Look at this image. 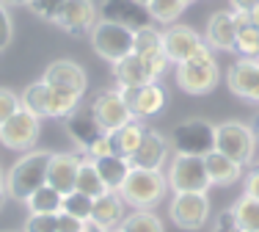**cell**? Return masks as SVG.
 I'll return each instance as SVG.
<instances>
[{
    "label": "cell",
    "mask_w": 259,
    "mask_h": 232,
    "mask_svg": "<svg viewBox=\"0 0 259 232\" xmlns=\"http://www.w3.org/2000/svg\"><path fill=\"white\" fill-rule=\"evenodd\" d=\"M226 86L234 97L259 105V58H240L226 72Z\"/></svg>",
    "instance_id": "14"
},
{
    "label": "cell",
    "mask_w": 259,
    "mask_h": 232,
    "mask_svg": "<svg viewBox=\"0 0 259 232\" xmlns=\"http://www.w3.org/2000/svg\"><path fill=\"white\" fill-rule=\"evenodd\" d=\"M256 136L254 127L245 125V122H224V125H215V149L221 155L232 158L240 166H251L256 158Z\"/></svg>",
    "instance_id": "4"
},
{
    "label": "cell",
    "mask_w": 259,
    "mask_h": 232,
    "mask_svg": "<svg viewBox=\"0 0 259 232\" xmlns=\"http://www.w3.org/2000/svg\"><path fill=\"white\" fill-rule=\"evenodd\" d=\"M80 100H83V94L75 89L50 86V119H66L80 108Z\"/></svg>",
    "instance_id": "28"
},
{
    "label": "cell",
    "mask_w": 259,
    "mask_h": 232,
    "mask_svg": "<svg viewBox=\"0 0 259 232\" xmlns=\"http://www.w3.org/2000/svg\"><path fill=\"white\" fill-rule=\"evenodd\" d=\"M41 81H45L47 86L75 89V91H80V94H85V89H89V75H85V69L77 64V61H72V58L53 61V64L45 69Z\"/></svg>",
    "instance_id": "17"
},
{
    "label": "cell",
    "mask_w": 259,
    "mask_h": 232,
    "mask_svg": "<svg viewBox=\"0 0 259 232\" xmlns=\"http://www.w3.org/2000/svg\"><path fill=\"white\" fill-rule=\"evenodd\" d=\"M64 127H66V136H69L72 141H75V146H80L83 152L105 133L102 127H100V122L94 119V113H91V111H80V108H77L75 113L66 116Z\"/></svg>",
    "instance_id": "20"
},
{
    "label": "cell",
    "mask_w": 259,
    "mask_h": 232,
    "mask_svg": "<svg viewBox=\"0 0 259 232\" xmlns=\"http://www.w3.org/2000/svg\"><path fill=\"white\" fill-rule=\"evenodd\" d=\"M113 232H119V229H113Z\"/></svg>",
    "instance_id": "53"
},
{
    "label": "cell",
    "mask_w": 259,
    "mask_h": 232,
    "mask_svg": "<svg viewBox=\"0 0 259 232\" xmlns=\"http://www.w3.org/2000/svg\"><path fill=\"white\" fill-rule=\"evenodd\" d=\"M251 127H254V136H256V141H259V116L254 119V125H251Z\"/></svg>",
    "instance_id": "50"
},
{
    "label": "cell",
    "mask_w": 259,
    "mask_h": 232,
    "mask_svg": "<svg viewBox=\"0 0 259 232\" xmlns=\"http://www.w3.org/2000/svg\"><path fill=\"white\" fill-rule=\"evenodd\" d=\"M177 86H180L185 94H209L215 86H218V64H215V56H204V58H193L185 61V64H177Z\"/></svg>",
    "instance_id": "8"
},
{
    "label": "cell",
    "mask_w": 259,
    "mask_h": 232,
    "mask_svg": "<svg viewBox=\"0 0 259 232\" xmlns=\"http://www.w3.org/2000/svg\"><path fill=\"white\" fill-rule=\"evenodd\" d=\"M105 155H113V138L108 136V133H102L100 138H97L94 144L85 149V158H91V161H97V158H105Z\"/></svg>",
    "instance_id": "40"
},
{
    "label": "cell",
    "mask_w": 259,
    "mask_h": 232,
    "mask_svg": "<svg viewBox=\"0 0 259 232\" xmlns=\"http://www.w3.org/2000/svg\"><path fill=\"white\" fill-rule=\"evenodd\" d=\"M97 22H100V9L94 0H69L58 14L55 25L75 39H83V36H91Z\"/></svg>",
    "instance_id": "13"
},
{
    "label": "cell",
    "mask_w": 259,
    "mask_h": 232,
    "mask_svg": "<svg viewBox=\"0 0 259 232\" xmlns=\"http://www.w3.org/2000/svg\"><path fill=\"white\" fill-rule=\"evenodd\" d=\"M232 213H234V218H237L243 232H259V199H251L243 194L232 205Z\"/></svg>",
    "instance_id": "32"
},
{
    "label": "cell",
    "mask_w": 259,
    "mask_h": 232,
    "mask_svg": "<svg viewBox=\"0 0 259 232\" xmlns=\"http://www.w3.org/2000/svg\"><path fill=\"white\" fill-rule=\"evenodd\" d=\"M83 232H110V229H105V227H100V224H94V221H85Z\"/></svg>",
    "instance_id": "47"
},
{
    "label": "cell",
    "mask_w": 259,
    "mask_h": 232,
    "mask_svg": "<svg viewBox=\"0 0 259 232\" xmlns=\"http://www.w3.org/2000/svg\"><path fill=\"white\" fill-rule=\"evenodd\" d=\"M75 191L85 194V197H91V199H97V197H102V194H108V188H105V182H102L100 172H97L94 161H91V158H85V155H80Z\"/></svg>",
    "instance_id": "27"
},
{
    "label": "cell",
    "mask_w": 259,
    "mask_h": 232,
    "mask_svg": "<svg viewBox=\"0 0 259 232\" xmlns=\"http://www.w3.org/2000/svg\"><path fill=\"white\" fill-rule=\"evenodd\" d=\"M25 205H28L30 213H41V216H58V213H61V205H64V194H58L55 188H50V185L45 182L39 191L30 194Z\"/></svg>",
    "instance_id": "29"
},
{
    "label": "cell",
    "mask_w": 259,
    "mask_h": 232,
    "mask_svg": "<svg viewBox=\"0 0 259 232\" xmlns=\"http://www.w3.org/2000/svg\"><path fill=\"white\" fill-rule=\"evenodd\" d=\"M234 53L243 58H259V28H243L234 39Z\"/></svg>",
    "instance_id": "35"
},
{
    "label": "cell",
    "mask_w": 259,
    "mask_h": 232,
    "mask_svg": "<svg viewBox=\"0 0 259 232\" xmlns=\"http://www.w3.org/2000/svg\"><path fill=\"white\" fill-rule=\"evenodd\" d=\"M251 25L259 28V3L254 6V9H251Z\"/></svg>",
    "instance_id": "48"
},
{
    "label": "cell",
    "mask_w": 259,
    "mask_h": 232,
    "mask_svg": "<svg viewBox=\"0 0 259 232\" xmlns=\"http://www.w3.org/2000/svg\"><path fill=\"white\" fill-rule=\"evenodd\" d=\"M69 3V0H30L28 9L33 11L36 17H41V20H50L55 22L58 20V14L64 11V6Z\"/></svg>",
    "instance_id": "36"
},
{
    "label": "cell",
    "mask_w": 259,
    "mask_h": 232,
    "mask_svg": "<svg viewBox=\"0 0 259 232\" xmlns=\"http://www.w3.org/2000/svg\"><path fill=\"white\" fill-rule=\"evenodd\" d=\"M113 78H116V89H121V91H133V89L144 86V83H152V75L146 72L144 61L135 53L121 58L119 64H113Z\"/></svg>",
    "instance_id": "22"
},
{
    "label": "cell",
    "mask_w": 259,
    "mask_h": 232,
    "mask_svg": "<svg viewBox=\"0 0 259 232\" xmlns=\"http://www.w3.org/2000/svg\"><path fill=\"white\" fill-rule=\"evenodd\" d=\"M94 166H97V172H100V177H102L105 188H108V191H119V188L124 185V180H127L130 169H133V163H130L127 158H121V155H116V152H113V155L97 158Z\"/></svg>",
    "instance_id": "24"
},
{
    "label": "cell",
    "mask_w": 259,
    "mask_h": 232,
    "mask_svg": "<svg viewBox=\"0 0 259 232\" xmlns=\"http://www.w3.org/2000/svg\"><path fill=\"white\" fill-rule=\"evenodd\" d=\"M201 39L207 42L209 50H234V39H237V28L232 22V14L229 11H215L209 14L207 20V28H204V36Z\"/></svg>",
    "instance_id": "21"
},
{
    "label": "cell",
    "mask_w": 259,
    "mask_h": 232,
    "mask_svg": "<svg viewBox=\"0 0 259 232\" xmlns=\"http://www.w3.org/2000/svg\"><path fill=\"white\" fill-rule=\"evenodd\" d=\"M20 105L36 119H50V86L45 81H33L20 94Z\"/></svg>",
    "instance_id": "26"
},
{
    "label": "cell",
    "mask_w": 259,
    "mask_h": 232,
    "mask_svg": "<svg viewBox=\"0 0 259 232\" xmlns=\"http://www.w3.org/2000/svg\"><path fill=\"white\" fill-rule=\"evenodd\" d=\"M124 216H127V205H124L119 191H108V194L94 199V207H91V221L94 224H100V227L113 232L121 227Z\"/></svg>",
    "instance_id": "19"
},
{
    "label": "cell",
    "mask_w": 259,
    "mask_h": 232,
    "mask_svg": "<svg viewBox=\"0 0 259 232\" xmlns=\"http://www.w3.org/2000/svg\"><path fill=\"white\" fill-rule=\"evenodd\" d=\"M229 14H232V22H234V28H237V30H243V28H251V11L232 9Z\"/></svg>",
    "instance_id": "44"
},
{
    "label": "cell",
    "mask_w": 259,
    "mask_h": 232,
    "mask_svg": "<svg viewBox=\"0 0 259 232\" xmlns=\"http://www.w3.org/2000/svg\"><path fill=\"white\" fill-rule=\"evenodd\" d=\"M163 53L168 58V64H185V61L193 58L212 56L207 42L188 25H168L163 30Z\"/></svg>",
    "instance_id": "7"
},
{
    "label": "cell",
    "mask_w": 259,
    "mask_h": 232,
    "mask_svg": "<svg viewBox=\"0 0 259 232\" xmlns=\"http://www.w3.org/2000/svg\"><path fill=\"white\" fill-rule=\"evenodd\" d=\"M119 232H165V227L155 210H133L124 216Z\"/></svg>",
    "instance_id": "31"
},
{
    "label": "cell",
    "mask_w": 259,
    "mask_h": 232,
    "mask_svg": "<svg viewBox=\"0 0 259 232\" xmlns=\"http://www.w3.org/2000/svg\"><path fill=\"white\" fill-rule=\"evenodd\" d=\"M22 232H58V218L55 216H41V213H30Z\"/></svg>",
    "instance_id": "37"
},
{
    "label": "cell",
    "mask_w": 259,
    "mask_h": 232,
    "mask_svg": "<svg viewBox=\"0 0 259 232\" xmlns=\"http://www.w3.org/2000/svg\"><path fill=\"white\" fill-rule=\"evenodd\" d=\"M14 39V22H11V14H9V6L0 3V50L11 45Z\"/></svg>",
    "instance_id": "39"
},
{
    "label": "cell",
    "mask_w": 259,
    "mask_h": 232,
    "mask_svg": "<svg viewBox=\"0 0 259 232\" xmlns=\"http://www.w3.org/2000/svg\"><path fill=\"white\" fill-rule=\"evenodd\" d=\"M20 108H22L20 105V94H17V91H11V89L0 86V125H3L11 113L20 111Z\"/></svg>",
    "instance_id": "38"
},
{
    "label": "cell",
    "mask_w": 259,
    "mask_h": 232,
    "mask_svg": "<svg viewBox=\"0 0 259 232\" xmlns=\"http://www.w3.org/2000/svg\"><path fill=\"white\" fill-rule=\"evenodd\" d=\"M185 9H188L185 0H152V3H149L152 22H165V25L180 20Z\"/></svg>",
    "instance_id": "33"
},
{
    "label": "cell",
    "mask_w": 259,
    "mask_h": 232,
    "mask_svg": "<svg viewBox=\"0 0 259 232\" xmlns=\"http://www.w3.org/2000/svg\"><path fill=\"white\" fill-rule=\"evenodd\" d=\"M6 177H3V169H0V210H3V205H6Z\"/></svg>",
    "instance_id": "46"
},
{
    "label": "cell",
    "mask_w": 259,
    "mask_h": 232,
    "mask_svg": "<svg viewBox=\"0 0 259 232\" xmlns=\"http://www.w3.org/2000/svg\"><path fill=\"white\" fill-rule=\"evenodd\" d=\"M168 152H171L168 138L160 130H149V127H146L144 141L135 149V155L130 158V163H133V169H155V172H160L163 163L168 161Z\"/></svg>",
    "instance_id": "15"
},
{
    "label": "cell",
    "mask_w": 259,
    "mask_h": 232,
    "mask_svg": "<svg viewBox=\"0 0 259 232\" xmlns=\"http://www.w3.org/2000/svg\"><path fill=\"white\" fill-rule=\"evenodd\" d=\"M124 97H127L130 111H133L135 119H149V116L163 113L165 102H168L165 89L160 86L157 81L144 83V86H138V89H133V91H124Z\"/></svg>",
    "instance_id": "16"
},
{
    "label": "cell",
    "mask_w": 259,
    "mask_h": 232,
    "mask_svg": "<svg viewBox=\"0 0 259 232\" xmlns=\"http://www.w3.org/2000/svg\"><path fill=\"white\" fill-rule=\"evenodd\" d=\"M89 111L94 113V119L100 122V127L108 133V136H110V133H116L119 127H124L127 122L135 119L121 89H102L100 94L91 100Z\"/></svg>",
    "instance_id": "9"
},
{
    "label": "cell",
    "mask_w": 259,
    "mask_h": 232,
    "mask_svg": "<svg viewBox=\"0 0 259 232\" xmlns=\"http://www.w3.org/2000/svg\"><path fill=\"white\" fill-rule=\"evenodd\" d=\"M39 130H41V119H36L33 113L20 108L0 125V144L14 152H30L39 141Z\"/></svg>",
    "instance_id": "10"
},
{
    "label": "cell",
    "mask_w": 259,
    "mask_h": 232,
    "mask_svg": "<svg viewBox=\"0 0 259 232\" xmlns=\"http://www.w3.org/2000/svg\"><path fill=\"white\" fill-rule=\"evenodd\" d=\"M50 149H30L6 174V194L17 202H28L33 191H39L47 182V166H50Z\"/></svg>",
    "instance_id": "1"
},
{
    "label": "cell",
    "mask_w": 259,
    "mask_h": 232,
    "mask_svg": "<svg viewBox=\"0 0 259 232\" xmlns=\"http://www.w3.org/2000/svg\"><path fill=\"white\" fill-rule=\"evenodd\" d=\"M209 197L207 194H174L168 205L171 221L180 229H201L209 221Z\"/></svg>",
    "instance_id": "11"
},
{
    "label": "cell",
    "mask_w": 259,
    "mask_h": 232,
    "mask_svg": "<svg viewBox=\"0 0 259 232\" xmlns=\"http://www.w3.org/2000/svg\"><path fill=\"white\" fill-rule=\"evenodd\" d=\"M91 207H94V199L85 197L80 191H72L64 197V205H61V213L66 216H75L80 221H91Z\"/></svg>",
    "instance_id": "34"
},
{
    "label": "cell",
    "mask_w": 259,
    "mask_h": 232,
    "mask_svg": "<svg viewBox=\"0 0 259 232\" xmlns=\"http://www.w3.org/2000/svg\"><path fill=\"white\" fill-rule=\"evenodd\" d=\"M204 166H207V174H209V182H212V185H234V182L243 177V166L234 163L232 158L221 155L218 149L209 152L204 158Z\"/></svg>",
    "instance_id": "23"
},
{
    "label": "cell",
    "mask_w": 259,
    "mask_h": 232,
    "mask_svg": "<svg viewBox=\"0 0 259 232\" xmlns=\"http://www.w3.org/2000/svg\"><path fill=\"white\" fill-rule=\"evenodd\" d=\"M133 53H135L138 58H146V56H157V53H163V30H157L155 25L135 30V33H133Z\"/></svg>",
    "instance_id": "30"
},
{
    "label": "cell",
    "mask_w": 259,
    "mask_h": 232,
    "mask_svg": "<svg viewBox=\"0 0 259 232\" xmlns=\"http://www.w3.org/2000/svg\"><path fill=\"white\" fill-rule=\"evenodd\" d=\"M174 155H193V158H207L209 152H215V125L199 116L182 119L174 127L168 138Z\"/></svg>",
    "instance_id": "3"
},
{
    "label": "cell",
    "mask_w": 259,
    "mask_h": 232,
    "mask_svg": "<svg viewBox=\"0 0 259 232\" xmlns=\"http://www.w3.org/2000/svg\"><path fill=\"white\" fill-rule=\"evenodd\" d=\"M141 3H144V6H149V3H152V0H141Z\"/></svg>",
    "instance_id": "51"
},
{
    "label": "cell",
    "mask_w": 259,
    "mask_h": 232,
    "mask_svg": "<svg viewBox=\"0 0 259 232\" xmlns=\"http://www.w3.org/2000/svg\"><path fill=\"white\" fill-rule=\"evenodd\" d=\"M3 6H30V0H0Z\"/></svg>",
    "instance_id": "49"
},
{
    "label": "cell",
    "mask_w": 259,
    "mask_h": 232,
    "mask_svg": "<svg viewBox=\"0 0 259 232\" xmlns=\"http://www.w3.org/2000/svg\"><path fill=\"white\" fill-rule=\"evenodd\" d=\"M168 188H174V194H207L212 188L204 166V158L193 155H174V161L168 163L165 172Z\"/></svg>",
    "instance_id": "5"
},
{
    "label": "cell",
    "mask_w": 259,
    "mask_h": 232,
    "mask_svg": "<svg viewBox=\"0 0 259 232\" xmlns=\"http://www.w3.org/2000/svg\"><path fill=\"white\" fill-rule=\"evenodd\" d=\"M91 47L100 58H105L108 64H119L121 58L133 56V30L116 25V22L100 20L91 30Z\"/></svg>",
    "instance_id": "6"
},
{
    "label": "cell",
    "mask_w": 259,
    "mask_h": 232,
    "mask_svg": "<svg viewBox=\"0 0 259 232\" xmlns=\"http://www.w3.org/2000/svg\"><path fill=\"white\" fill-rule=\"evenodd\" d=\"M77 166H80V155H75V152H53L50 166H47V185L64 194V197L72 194L77 180Z\"/></svg>",
    "instance_id": "18"
},
{
    "label": "cell",
    "mask_w": 259,
    "mask_h": 232,
    "mask_svg": "<svg viewBox=\"0 0 259 232\" xmlns=\"http://www.w3.org/2000/svg\"><path fill=\"white\" fill-rule=\"evenodd\" d=\"M232 9H240V11H251L254 6L259 3V0H229Z\"/></svg>",
    "instance_id": "45"
},
{
    "label": "cell",
    "mask_w": 259,
    "mask_h": 232,
    "mask_svg": "<svg viewBox=\"0 0 259 232\" xmlns=\"http://www.w3.org/2000/svg\"><path fill=\"white\" fill-rule=\"evenodd\" d=\"M119 194L124 205L135 210H155L168 194V180L163 172H155V169H130Z\"/></svg>",
    "instance_id": "2"
},
{
    "label": "cell",
    "mask_w": 259,
    "mask_h": 232,
    "mask_svg": "<svg viewBox=\"0 0 259 232\" xmlns=\"http://www.w3.org/2000/svg\"><path fill=\"white\" fill-rule=\"evenodd\" d=\"M212 232H243L237 224V218H234V213H232V207L224 213H218V218H215V224H212Z\"/></svg>",
    "instance_id": "41"
},
{
    "label": "cell",
    "mask_w": 259,
    "mask_h": 232,
    "mask_svg": "<svg viewBox=\"0 0 259 232\" xmlns=\"http://www.w3.org/2000/svg\"><path fill=\"white\" fill-rule=\"evenodd\" d=\"M185 3H193V0H185Z\"/></svg>",
    "instance_id": "52"
},
{
    "label": "cell",
    "mask_w": 259,
    "mask_h": 232,
    "mask_svg": "<svg viewBox=\"0 0 259 232\" xmlns=\"http://www.w3.org/2000/svg\"><path fill=\"white\" fill-rule=\"evenodd\" d=\"M58 232H83V224L85 221H80V218L75 216H66V213H58Z\"/></svg>",
    "instance_id": "42"
},
{
    "label": "cell",
    "mask_w": 259,
    "mask_h": 232,
    "mask_svg": "<svg viewBox=\"0 0 259 232\" xmlns=\"http://www.w3.org/2000/svg\"><path fill=\"white\" fill-rule=\"evenodd\" d=\"M100 20L116 22V25L127 28V30H141L152 25V14L149 6H144L141 0H102L100 6Z\"/></svg>",
    "instance_id": "12"
},
{
    "label": "cell",
    "mask_w": 259,
    "mask_h": 232,
    "mask_svg": "<svg viewBox=\"0 0 259 232\" xmlns=\"http://www.w3.org/2000/svg\"><path fill=\"white\" fill-rule=\"evenodd\" d=\"M144 133H146V127H144L141 119L127 122L124 127H119L116 133H110V138H113V152L130 161V158L135 155V149L141 146V141H144Z\"/></svg>",
    "instance_id": "25"
},
{
    "label": "cell",
    "mask_w": 259,
    "mask_h": 232,
    "mask_svg": "<svg viewBox=\"0 0 259 232\" xmlns=\"http://www.w3.org/2000/svg\"><path fill=\"white\" fill-rule=\"evenodd\" d=\"M245 197H251V199H259V166L254 169V172H248L245 174Z\"/></svg>",
    "instance_id": "43"
}]
</instances>
